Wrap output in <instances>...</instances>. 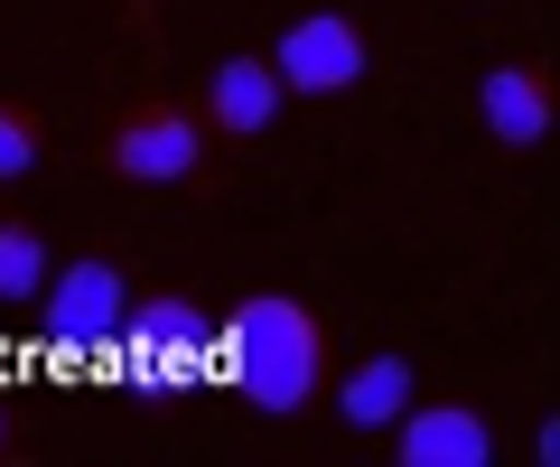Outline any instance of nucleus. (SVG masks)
Returning <instances> with one entry per match:
<instances>
[{
	"label": "nucleus",
	"instance_id": "obj_1",
	"mask_svg": "<svg viewBox=\"0 0 560 467\" xmlns=\"http://www.w3.org/2000/svg\"><path fill=\"white\" fill-rule=\"evenodd\" d=\"M215 365L253 411H308L318 384H327V337H318V318H308L300 300L253 290V300L215 327Z\"/></svg>",
	"mask_w": 560,
	"mask_h": 467
},
{
	"label": "nucleus",
	"instance_id": "obj_2",
	"mask_svg": "<svg viewBox=\"0 0 560 467\" xmlns=\"http://www.w3.org/2000/svg\"><path fill=\"white\" fill-rule=\"evenodd\" d=\"M121 355H131V393H178L206 374V355H215V318H206L187 290H160V300H131V318H121Z\"/></svg>",
	"mask_w": 560,
	"mask_h": 467
},
{
	"label": "nucleus",
	"instance_id": "obj_3",
	"mask_svg": "<svg viewBox=\"0 0 560 467\" xmlns=\"http://www.w3.org/2000/svg\"><path fill=\"white\" fill-rule=\"evenodd\" d=\"M121 318H131V281H121V262H103V253H84V262H66L57 281H38L47 355H113Z\"/></svg>",
	"mask_w": 560,
	"mask_h": 467
},
{
	"label": "nucleus",
	"instance_id": "obj_4",
	"mask_svg": "<svg viewBox=\"0 0 560 467\" xmlns=\"http://www.w3.org/2000/svg\"><path fill=\"white\" fill-rule=\"evenodd\" d=\"M103 168L131 178V187H178L206 168V122L187 103H140V113H121L103 131Z\"/></svg>",
	"mask_w": 560,
	"mask_h": 467
},
{
	"label": "nucleus",
	"instance_id": "obj_5",
	"mask_svg": "<svg viewBox=\"0 0 560 467\" xmlns=\"http://www.w3.org/2000/svg\"><path fill=\"white\" fill-rule=\"evenodd\" d=\"M364 66H374V47H364V28L346 20V10H308V20H290L280 47H271L280 94H346V84H364Z\"/></svg>",
	"mask_w": 560,
	"mask_h": 467
},
{
	"label": "nucleus",
	"instance_id": "obj_6",
	"mask_svg": "<svg viewBox=\"0 0 560 467\" xmlns=\"http://www.w3.org/2000/svg\"><path fill=\"white\" fill-rule=\"evenodd\" d=\"M401 440H393V458L401 467H486L495 458V430H486V411H467V402H401Z\"/></svg>",
	"mask_w": 560,
	"mask_h": 467
},
{
	"label": "nucleus",
	"instance_id": "obj_7",
	"mask_svg": "<svg viewBox=\"0 0 560 467\" xmlns=\"http://www.w3.org/2000/svg\"><path fill=\"white\" fill-rule=\"evenodd\" d=\"M477 122H486V141H504V150H541L551 141V75L541 66H486L477 75Z\"/></svg>",
	"mask_w": 560,
	"mask_h": 467
},
{
	"label": "nucleus",
	"instance_id": "obj_8",
	"mask_svg": "<svg viewBox=\"0 0 560 467\" xmlns=\"http://www.w3.org/2000/svg\"><path fill=\"white\" fill-rule=\"evenodd\" d=\"M271 122H280L271 57H224L215 75H206V131H224V141H261Z\"/></svg>",
	"mask_w": 560,
	"mask_h": 467
},
{
	"label": "nucleus",
	"instance_id": "obj_9",
	"mask_svg": "<svg viewBox=\"0 0 560 467\" xmlns=\"http://www.w3.org/2000/svg\"><path fill=\"white\" fill-rule=\"evenodd\" d=\"M401 402H411V365H401V355H364V365L337 384L346 430H393V421H401Z\"/></svg>",
	"mask_w": 560,
	"mask_h": 467
},
{
	"label": "nucleus",
	"instance_id": "obj_10",
	"mask_svg": "<svg viewBox=\"0 0 560 467\" xmlns=\"http://www.w3.org/2000/svg\"><path fill=\"white\" fill-rule=\"evenodd\" d=\"M38 281H47V244H38V224H0V308L38 300Z\"/></svg>",
	"mask_w": 560,
	"mask_h": 467
},
{
	"label": "nucleus",
	"instance_id": "obj_11",
	"mask_svg": "<svg viewBox=\"0 0 560 467\" xmlns=\"http://www.w3.org/2000/svg\"><path fill=\"white\" fill-rule=\"evenodd\" d=\"M38 113H28V103H0V178H28V168H38Z\"/></svg>",
	"mask_w": 560,
	"mask_h": 467
},
{
	"label": "nucleus",
	"instance_id": "obj_12",
	"mask_svg": "<svg viewBox=\"0 0 560 467\" xmlns=\"http://www.w3.org/2000/svg\"><path fill=\"white\" fill-rule=\"evenodd\" d=\"M0 448H10V411H0Z\"/></svg>",
	"mask_w": 560,
	"mask_h": 467
}]
</instances>
